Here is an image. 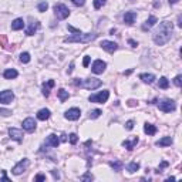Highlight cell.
Segmentation results:
<instances>
[{"mask_svg":"<svg viewBox=\"0 0 182 182\" xmlns=\"http://www.w3.org/2000/svg\"><path fill=\"white\" fill-rule=\"evenodd\" d=\"M57 94H59V98L61 102H64L65 100H68V97H70V94H68V91H65L64 88H60L59 91H57Z\"/></svg>","mask_w":182,"mask_h":182,"instance_id":"cell-26","label":"cell"},{"mask_svg":"<svg viewBox=\"0 0 182 182\" xmlns=\"http://www.w3.org/2000/svg\"><path fill=\"white\" fill-rule=\"evenodd\" d=\"M67 29L71 31V33H75V34H77V33H81V31L78 30V29H74V27H73V26H67Z\"/></svg>","mask_w":182,"mask_h":182,"instance_id":"cell-42","label":"cell"},{"mask_svg":"<svg viewBox=\"0 0 182 182\" xmlns=\"http://www.w3.org/2000/svg\"><path fill=\"white\" fill-rule=\"evenodd\" d=\"M182 75H176L175 77V80H174V83H175V86L176 87H181V84H182Z\"/></svg>","mask_w":182,"mask_h":182,"instance_id":"cell-39","label":"cell"},{"mask_svg":"<svg viewBox=\"0 0 182 182\" xmlns=\"http://www.w3.org/2000/svg\"><path fill=\"white\" fill-rule=\"evenodd\" d=\"M139 78H141L144 83H147V84H152L155 81V75L154 74H141V75H139Z\"/></svg>","mask_w":182,"mask_h":182,"instance_id":"cell-25","label":"cell"},{"mask_svg":"<svg viewBox=\"0 0 182 182\" xmlns=\"http://www.w3.org/2000/svg\"><path fill=\"white\" fill-rule=\"evenodd\" d=\"M88 64H90V56H86L83 60V65L84 67H88Z\"/></svg>","mask_w":182,"mask_h":182,"instance_id":"cell-41","label":"cell"},{"mask_svg":"<svg viewBox=\"0 0 182 182\" xmlns=\"http://www.w3.org/2000/svg\"><path fill=\"white\" fill-rule=\"evenodd\" d=\"M94 179V176L91 175L90 172H87V174H84L83 176H81V181H93Z\"/></svg>","mask_w":182,"mask_h":182,"instance_id":"cell-34","label":"cell"},{"mask_svg":"<svg viewBox=\"0 0 182 182\" xmlns=\"http://www.w3.org/2000/svg\"><path fill=\"white\" fill-rule=\"evenodd\" d=\"M125 128L128 131H131L134 128V121L133 120H130V121H127V124H125Z\"/></svg>","mask_w":182,"mask_h":182,"instance_id":"cell-38","label":"cell"},{"mask_svg":"<svg viewBox=\"0 0 182 182\" xmlns=\"http://www.w3.org/2000/svg\"><path fill=\"white\" fill-rule=\"evenodd\" d=\"M29 164H30V162H29L27 158H23V159L20 161V162L17 164V165H14V168L12 169V172L14 174V175H20V174H23L26 169H27Z\"/></svg>","mask_w":182,"mask_h":182,"instance_id":"cell-7","label":"cell"},{"mask_svg":"<svg viewBox=\"0 0 182 182\" xmlns=\"http://www.w3.org/2000/svg\"><path fill=\"white\" fill-rule=\"evenodd\" d=\"M174 33V24L171 22H162L159 24V27L155 30V33L152 34V40L157 46H164L171 40Z\"/></svg>","mask_w":182,"mask_h":182,"instance_id":"cell-1","label":"cell"},{"mask_svg":"<svg viewBox=\"0 0 182 182\" xmlns=\"http://www.w3.org/2000/svg\"><path fill=\"white\" fill-rule=\"evenodd\" d=\"M65 139H67V138H65V135H64V134H63V135H61V138H60V141H65Z\"/></svg>","mask_w":182,"mask_h":182,"instance_id":"cell-50","label":"cell"},{"mask_svg":"<svg viewBox=\"0 0 182 182\" xmlns=\"http://www.w3.org/2000/svg\"><path fill=\"white\" fill-rule=\"evenodd\" d=\"M23 27H24L23 19H14L12 22V30H22Z\"/></svg>","mask_w":182,"mask_h":182,"instance_id":"cell-22","label":"cell"},{"mask_svg":"<svg viewBox=\"0 0 182 182\" xmlns=\"http://www.w3.org/2000/svg\"><path fill=\"white\" fill-rule=\"evenodd\" d=\"M165 167H168V162H167V161H164V162L161 164L159 167H158V171H155V172H157V174H161V172H162V169H164Z\"/></svg>","mask_w":182,"mask_h":182,"instance_id":"cell-37","label":"cell"},{"mask_svg":"<svg viewBox=\"0 0 182 182\" xmlns=\"http://www.w3.org/2000/svg\"><path fill=\"white\" fill-rule=\"evenodd\" d=\"M36 127H37V124H36V121H34V118H26L24 121H23V130H26L27 133H33L34 130H36Z\"/></svg>","mask_w":182,"mask_h":182,"instance_id":"cell-11","label":"cell"},{"mask_svg":"<svg viewBox=\"0 0 182 182\" xmlns=\"http://www.w3.org/2000/svg\"><path fill=\"white\" fill-rule=\"evenodd\" d=\"M0 41H2L3 47H6V37H4V36H0Z\"/></svg>","mask_w":182,"mask_h":182,"instance_id":"cell-45","label":"cell"},{"mask_svg":"<svg viewBox=\"0 0 182 182\" xmlns=\"http://www.w3.org/2000/svg\"><path fill=\"white\" fill-rule=\"evenodd\" d=\"M168 87H169V81H168V78L167 77H161L159 78V88L167 90Z\"/></svg>","mask_w":182,"mask_h":182,"instance_id":"cell-28","label":"cell"},{"mask_svg":"<svg viewBox=\"0 0 182 182\" xmlns=\"http://www.w3.org/2000/svg\"><path fill=\"white\" fill-rule=\"evenodd\" d=\"M101 114H102L101 110H93V111H90V118H91V120H96V118H98Z\"/></svg>","mask_w":182,"mask_h":182,"instance_id":"cell-30","label":"cell"},{"mask_svg":"<svg viewBox=\"0 0 182 182\" xmlns=\"http://www.w3.org/2000/svg\"><path fill=\"white\" fill-rule=\"evenodd\" d=\"M108 97H110V91L108 90H102L98 94H94V96H90V102H98V104H104L107 102Z\"/></svg>","mask_w":182,"mask_h":182,"instance_id":"cell-4","label":"cell"},{"mask_svg":"<svg viewBox=\"0 0 182 182\" xmlns=\"http://www.w3.org/2000/svg\"><path fill=\"white\" fill-rule=\"evenodd\" d=\"M50 115H51V112H50V110H47V108H43V110H40V111L37 112V118H39L40 121L49 120Z\"/></svg>","mask_w":182,"mask_h":182,"instance_id":"cell-19","label":"cell"},{"mask_svg":"<svg viewBox=\"0 0 182 182\" xmlns=\"http://www.w3.org/2000/svg\"><path fill=\"white\" fill-rule=\"evenodd\" d=\"M157 22H158V19L155 17V16H151L148 20H145V23L142 24V30L144 31H147V30H149V29H152L155 24H157Z\"/></svg>","mask_w":182,"mask_h":182,"instance_id":"cell-15","label":"cell"},{"mask_svg":"<svg viewBox=\"0 0 182 182\" xmlns=\"http://www.w3.org/2000/svg\"><path fill=\"white\" fill-rule=\"evenodd\" d=\"M68 137H70V142H71V144H73V145L77 144V141H78V135H77V134H70Z\"/></svg>","mask_w":182,"mask_h":182,"instance_id":"cell-35","label":"cell"},{"mask_svg":"<svg viewBox=\"0 0 182 182\" xmlns=\"http://www.w3.org/2000/svg\"><path fill=\"white\" fill-rule=\"evenodd\" d=\"M0 115L2 117H9V115H12V111L6 110V108H0Z\"/></svg>","mask_w":182,"mask_h":182,"instance_id":"cell-33","label":"cell"},{"mask_svg":"<svg viewBox=\"0 0 182 182\" xmlns=\"http://www.w3.org/2000/svg\"><path fill=\"white\" fill-rule=\"evenodd\" d=\"M36 181H46V176L43 174H39V175H36Z\"/></svg>","mask_w":182,"mask_h":182,"instance_id":"cell-43","label":"cell"},{"mask_svg":"<svg viewBox=\"0 0 182 182\" xmlns=\"http://www.w3.org/2000/svg\"><path fill=\"white\" fill-rule=\"evenodd\" d=\"M47 9H49V4H47L46 2H43V3L39 4V12H46Z\"/></svg>","mask_w":182,"mask_h":182,"instance_id":"cell-36","label":"cell"},{"mask_svg":"<svg viewBox=\"0 0 182 182\" xmlns=\"http://www.w3.org/2000/svg\"><path fill=\"white\" fill-rule=\"evenodd\" d=\"M144 133L145 134H148V135H154L155 133H157V127L152 125V124H145L144 125Z\"/></svg>","mask_w":182,"mask_h":182,"instance_id":"cell-23","label":"cell"},{"mask_svg":"<svg viewBox=\"0 0 182 182\" xmlns=\"http://www.w3.org/2000/svg\"><path fill=\"white\" fill-rule=\"evenodd\" d=\"M14 100V94L10 90H4V91H0V102L2 104H10V102Z\"/></svg>","mask_w":182,"mask_h":182,"instance_id":"cell-8","label":"cell"},{"mask_svg":"<svg viewBox=\"0 0 182 182\" xmlns=\"http://www.w3.org/2000/svg\"><path fill=\"white\" fill-rule=\"evenodd\" d=\"M17 75H19V73H17L14 68H7L3 73V77L6 78V80H13V78H16Z\"/></svg>","mask_w":182,"mask_h":182,"instance_id":"cell-18","label":"cell"},{"mask_svg":"<svg viewBox=\"0 0 182 182\" xmlns=\"http://www.w3.org/2000/svg\"><path fill=\"white\" fill-rule=\"evenodd\" d=\"M105 67H107L105 61H102V60H96V61L93 63L91 71H93L94 74H102V73L105 71Z\"/></svg>","mask_w":182,"mask_h":182,"instance_id":"cell-9","label":"cell"},{"mask_svg":"<svg viewBox=\"0 0 182 182\" xmlns=\"http://www.w3.org/2000/svg\"><path fill=\"white\" fill-rule=\"evenodd\" d=\"M158 108L164 112H172L176 110V104L172 100H162V101L158 104Z\"/></svg>","mask_w":182,"mask_h":182,"instance_id":"cell-6","label":"cell"},{"mask_svg":"<svg viewBox=\"0 0 182 182\" xmlns=\"http://www.w3.org/2000/svg\"><path fill=\"white\" fill-rule=\"evenodd\" d=\"M171 181H175V176H169V178L167 179V182H171Z\"/></svg>","mask_w":182,"mask_h":182,"instance_id":"cell-48","label":"cell"},{"mask_svg":"<svg viewBox=\"0 0 182 182\" xmlns=\"http://www.w3.org/2000/svg\"><path fill=\"white\" fill-rule=\"evenodd\" d=\"M74 84L75 86H83L88 90H96V88H98V87H101V80H98V78H87V80L81 81L77 78V80L74 81Z\"/></svg>","mask_w":182,"mask_h":182,"instance_id":"cell-3","label":"cell"},{"mask_svg":"<svg viewBox=\"0 0 182 182\" xmlns=\"http://www.w3.org/2000/svg\"><path fill=\"white\" fill-rule=\"evenodd\" d=\"M71 2L75 6H84V3H86V0H71Z\"/></svg>","mask_w":182,"mask_h":182,"instance_id":"cell-40","label":"cell"},{"mask_svg":"<svg viewBox=\"0 0 182 182\" xmlns=\"http://www.w3.org/2000/svg\"><path fill=\"white\" fill-rule=\"evenodd\" d=\"M80 115H81V111L78 108H70V110H67V111L64 112V117L67 118L68 121H77L78 118H80Z\"/></svg>","mask_w":182,"mask_h":182,"instance_id":"cell-10","label":"cell"},{"mask_svg":"<svg viewBox=\"0 0 182 182\" xmlns=\"http://www.w3.org/2000/svg\"><path fill=\"white\" fill-rule=\"evenodd\" d=\"M46 145L47 147H54V148H57V147L60 145V138L56 135V134H50L46 139Z\"/></svg>","mask_w":182,"mask_h":182,"instance_id":"cell-13","label":"cell"},{"mask_svg":"<svg viewBox=\"0 0 182 182\" xmlns=\"http://www.w3.org/2000/svg\"><path fill=\"white\" fill-rule=\"evenodd\" d=\"M39 27H40V23H39V22L31 23V24H30V27H27V29H26V34H27V36H33V34L39 30Z\"/></svg>","mask_w":182,"mask_h":182,"instance_id":"cell-20","label":"cell"},{"mask_svg":"<svg viewBox=\"0 0 182 182\" xmlns=\"http://www.w3.org/2000/svg\"><path fill=\"white\" fill-rule=\"evenodd\" d=\"M54 87V80H49L47 83L43 84V96L44 97H49L50 96V88H53Z\"/></svg>","mask_w":182,"mask_h":182,"instance_id":"cell-17","label":"cell"},{"mask_svg":"<svg viewBox=\"0 0 182 182\" xmlns=\"http://www.w3.org/2000/svg\"><path fill=\"white\" fill-rule=\"evenodd\" d=\"M128 44H131L133 47H137V46H138V43H137V41H134V40H131V39L128 40Z\"/></svg>","mask_w":182,"mask_h":182,"instance_id":"cell-46","label":"cell"},{"mask_svg":"<svg viewBox=\"0 0 182 182\" xmlns=\"http://www.w3.org/2000/svg\"><path fill=\"white\" fill-rule=\"evenodd\" d=\"M3 181H6V182H9V178H7V175H6V171H3Z\"/></svg>","mask_w":182,"mask_h":182,"instance_id":"cell-47","label":"cell"},{"mask_svg":"<svg viewBox=\"0 0 182 182\" xmlns=\"http://www.w3.org/2000/svg\"><path fill=\"white\" fill-rule=\"evenodd\" d=\"M9 135L12 139H14V141L17 142H22L23 141V133L20 130H17V128H10L9 130Z\"/></svg>","mask_w":182,"mask_h":182,"instance_id":"cell-14","label":"cell"},{"mask_svg":"<svg viewBox=\"0 0 182 182\" xmlns=\"http://www.w3.org/2000/svg\"><path fill=\"white\" fill-rule=\"evenodd\" d=\"M97 39L96 33H77L64 39V43H90Z\"/></svg>","mask_w":182,"mask_h":182,"instance_id":"cell-2","label":"cell"},{"mask_svg":"<svg viewBox=\"0 0 182 182\" xmlns=\"http://www.w3.org/2000/svg\"><path fill=\"white\" fill-rule=\"evenodd\" d=\"M179 0H169V4H175V3H178Z\"/></svg>","mask_w":182,"mask_h":182,"instance_id":"cell-49","label":"cell"},{"mask_svg":"<svg viewBox=\"0 0 182 182\" xmlns=\"http://www.w3.org/2000/svg\"><path fill=\"white\" fill-rule=\"evenodd\" d=\"M101 47L108 53H114L118 49V44L114 41H108V40H102L101 41Z\"/></svg>","mask_w":182,"mask_h":182,"instance_id":"cell-12","label":"cell"},{"mask_svg":"<svg viewBox=\"0 0 182 182\" xmlns=\"http://www.w3.org/2000/svg\"><path fill=\"white\" fill-rule=\"evenodd\" d=\"M110 167L114 168V171H121V168H122V164H121L120 161H110Z\"/></svg>","mask_w":182,"mask_h":182,"instance_id":"cell-29","label":"cell"},{"mask_svg":"<svg viewBox=\"0 0 182 182\" xmlns=\"http://www.w3.org/2000/svg\"><path fill=\"white\" fill-rule=\"evenodd\" d=\"M172 142H174V139L171 137H164L162 139L157 141V145L158 147H169V145H172Z\"/></svg>","mask_w":182,"mask_h":182,"instance_id":"cell-21","label":"cell"},{"mask_svg":"<svg viewBox=\"0 0 182 182\" xmlns=\"http://www.w3.org/2000/svg\"><path fill=\"white\" fill-rule=\"evenodd\" d=\"M128 105H130V107H135V105H138V101H135V100H130V101H128Z\"/></svg>","mask_w":182,"mask_h":182,"instance_id":"cell-44","label":"cell"},{"mask_svg":"<svg viewBox=\"0 0 182 182\" xmlns=\"http://www.w3.org/2000/svg\"><path fill=\"white\" fill-rule=\"evenodd\" d=\"M105 3H107V0H94V7L96 9H101Z\"/></svg>","mask_w":182,"mask_h":182,"instance_id":"cell-32","label":"cell"},{"mask_svg":"<svg viewBox=\"0 0 182 182\" xmlns=\"http://www.w3.org/2000/svg\"><path fill=\"white\" fill-rule=\"evenodd\" d=\"M138 169H139V164L138 162H130L128 165H127V171H128L130 174L137 172Z\"/></svg>","mask_w":182,"mask_h":182,"instance_id":"cell-27","label":"cell"},{"mask_svg":"<svg viewBox=\"0 0 182 182\" xmlns=\"http://www.w3.org/2000/svg\"><path fill=\"white\" fill-rule=\"evenodd\" d=\"M137 144H138V138H134L133 141H124L122 142V147H125L128 151H133L134 147H135Z\"/></svg>","mask_w":182,"mask_h":182,"instance_id":"cell-24","label":"cell"},{"mask_svg":"<svg viewBox=\"0 0 182 182\" xmlns=\"http://www.w3.org/2000/svg\"><path fill=\"white\" fill-rule=\"evenodd\" d=\"M137 19V13L135 12H127L125 14H124V22L127 23V24H134V22H135Z\"/></svg>","mask_w":182,"mask_h":182,"instance_id":"cell-16","label":"cell"},{"mask_svg":"<svg viewBox=\"0 0 182 182\" xmlns=\"http://www.w3.org/2000/svg\"><path fill=\"white\" fill-rule=\"evenodd\" d=\"M54 13H56V17L59 20H64L70 16V10H68V7L65 6V4H61V3L54 6Z\"/></svg>","mask_w":182,"mask_h":182,"instance_id":"cell-5","label":"cell"},{"mask_svg":"<svg viewBox=\"0 0 182 182\" xmlns=\"http://www.w3.org/2000/svg\"><path fill=\"white\" fill-rule=\"evenodd\" d=\"M20 61L27 64V63L30 61V54H29V53H22V54H20Z\"/></svg>","mask_w":182,"mask_h":182,"instance_id":"cell-31","label":"cell"}]
</instances>
